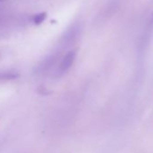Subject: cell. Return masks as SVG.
Masks as SVG:
<instances>
[{
	"label": "cell",
	"instance_id": "6da1fadb",
	"mask_svg": "<svg viewBox=\"0 0 153 153\" xmlns=\"http://www.w3.org/2000/svg\"><path fill=\"white\" fill-rule=\"evenodd\" d=\"M152 35H153V10L148 18V21L146 23L144 30L142 31L141 35L139 40V44H138L139 60H140L143 58L144 52L147 50L148 44L149 42V39L151 38Z\"/></svg>",
	"mask_w": 153,
	"mask_h": 153
},
{
	"label": "cell",
	"instance_id": "7a4b0ae2",
	"mask_svg": "<svg viewBox=\"0 0 153 153\" xmlns=\"http://www.w3.org/2000/svg\"><path fill=\"white\" fill-rule=\"evenodd\" d=\"M76 56V51H70L69 52H68L63 59H61L59 68H58V74L59 75H63L65 74L73 65Z\"/></svg>",
	"mask_w": 153,
	"mask_h": 153
},
{
	"label": "cell",
	"instance_id": "3957f363",
	"mask_svg": "<svg viewBox=\"0 0 153 153\" xmlns=\"http://www.w3.org/2000/svg\"><path fill=\"white\" fill-rule=\"evenodd\" d=\"M79 27H76V26H74V27H72L70 30H68V32H67V33H66V35L63 37V41H64V42H72L73 41V39L74 38H76V36L78 35V33H79Z\"/></svg>",
	"mask_w": 153,
	"mask_h": 153
},
{
	"label": "cell",
	"instance_id": "277c9868",
	"mask_svg": "<svg viewBox=\"0 0 153 153\" xmlns=\"http://www.w3.org/2000/svg\"><path fill=\"white\" fill-rule=\"evenodd\" d=\"M54 60H55V59L53 58V56H50L49 58L45 59L42 62V64L38 67V70H39L40 72H44V71H46V70L49 69V68H51V66L54 63Z\"/></svg>",
	"mask_w": 153,
	"mask_h": 153
},
{
	"label": "cell",
	"instance_id": "5b68a950",
	"mask_svg": "<svg viewBox=\"0 0 153 153\" xmlns=\"http://www.w3.org/2000/svg\"><path fill=\"white\" fill-rule=\"evenodd\" d=\"M19 76V74L16 72L6 71V72H0V81L3 80H13Z\"/></svg>",
	"mask_w": 153,
	"mask_h": 153
},
{
	"label": "cell",
	"instance_id": "8992f818",
	"mask_svg": "<svg viewBox=\"0 0 153 153\" xmlns=\"http://www.w3.org/2000/svg\"><path fill=\"white\" fill-rule=\"evenodd\" d=\"M47 18V13L46 12H42L36 15H33L31 18L32 22L35 25H39L43 23V21Z\"/></svg>",
	"mask_w": 153,
	"mask_h": 153
}]
</instances>
